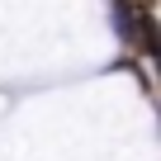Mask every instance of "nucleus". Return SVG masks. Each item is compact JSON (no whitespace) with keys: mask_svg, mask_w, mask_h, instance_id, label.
<instances>
[{"mask_svg":"<svg viewBox=\"0 0 161 161\" xmlns=\"http://www.w3.org/2000/svg\"><path fill=\"white\" fill-rule=\"evenodd\" d=\"M133 47L142 52V57H161V29H156V14L152 10H137L133 14Z\"/></svg>","mask_w":161,"mask_h":161,"instance_id":"nucleus-1","label":"nucleus"}]
</instances>
